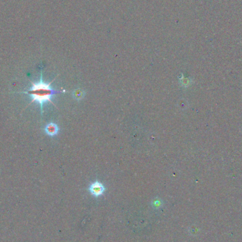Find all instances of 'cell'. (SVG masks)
Returning a JSON list of instances; mask_svg holds the SVG:
<instances>
[{
	"instance_id": "2",
	"label": "cell",
	"mask_w": 242,
	"mask_h": 242,
	"mask_svg": "<svg viewBox=\"0 0 242 242\" xmlns=\"http://www.w3.org/2000/svg\"><path fill=\"white\" fill-rule=\"evenodd\" d=\"M89 190L93 196L99 197L100 195L103 194L106 188L101 183H100L99 181H96L92 183L90 185V186H89Z\"/></svg>"
},
{
	"instance_id": "4",
	"label": "cell",
	"mask_w": 242,
	"mask_h": 242,
	"mask_svg": "<svg viewBox=\"0 0 242 242\" xmlns=\"http://www.w3.org/2000/svg\"><path fill=\"white\" fill-rule=\"evenodd\" d=\"M84 95H85L84 91L83 90V89H79V88L74 89V90L73 91V92H72V96H73V97L76 100L82 99L83 98H84Z\"/></svg>"
},
{
	"instance_id": "1",
	"label": "cell",
	"mask_w": 242,
	"mask_h": 242,
	"mask_svg": "<svg viewBox=\"0 0 242 242\" xmlns=\"http://www.w3.org/2000/svg\"><path fill=\"white\" fill-rule=\"evenodd\" d=\"M56 78H55L52 82L50 83H45L42 79V73L41 72L40 74V81L38 83H34L32 81H30L31 83V87L29 90L27 91H21V92H18V93H25V94H29L31 96V101L30 102L29 106H31L33 102H36L38 104H39L40 107V110H41V115H42L43 113V105L46 102H50L54 105L55 104L52 101L51 98L55 94L61 93H65V91H56L55 89H53L51 87V84L54 82L55 79Z\"/></svg>"
},
{
	"instance_id": "3",
	"label": "cell",
	"mask_w": 242,
	"mask_h": 242,
	"mask_svg": "<svg viewBox=\"0 0 242 242\" xmlns=\"http://www.w3.org/2000/svg\"><path fill=\"white\" fill-rule=\"evenodd\" d=\"M45 132L47 135L50 136H55L58 133L59 127L55 123H50L45 127Z\"/></svg>"
},
{
	"instance_id": "5",
	"label": "cell",
	"mask_w": 242,
	"mask_h": 242,
	"mask_svg": "<svg viewBox=\"0 0 242 242\" xmlns=\"http://www.w3.org/2000/svg\"><path fill=\"white\" fill-rule=\"evenodd\" d=\"M180 83H181L182 86L186 87V88H187V87L190 86V85L191 84V83H192V81H191L190 79L185 78V77H183V76H182V78L180 79Z\"/></svg>"
}]
</instances>
